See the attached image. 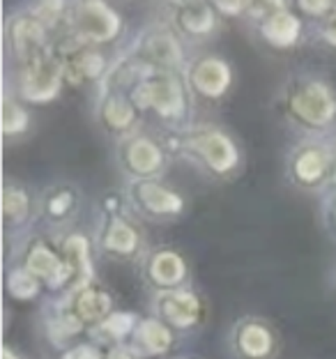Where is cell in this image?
Listing matches in <instances>:
<instances>
[{
	"label": "cell",
	"instance_id": "1",
	"mask_svg": "<svg viewBox=\"0 0 336 359\" xmlns=\"http://www.w3.org/2000/svg\"><path fill=\"white\" fill-rule=\"evenodd\" d=\"M136 109H152L163 118H175L184 109V88L175 72H150L132 93Z\"/></svg>",
	"mask_w": 336,
	"mask_h": 359
},
{
	"label": "cell",
	"instance_id": "2",
	"mask_svg": "<svg viewBox=\"0 0 336 359\" xmlns=\"http://www.w3.org/2000/svg\"><path fill=\"white\" fill-rule=\"evenodd\" d=\"M62 83V67L55 48L35 55L19 65V90L30 102H48L58 95Z\"/></svg>",
	"mask_w": 336,
	"mask_h": 359
},
{
	"label": "cell",
	"instance_id": "3",
	"mask_svg": "<svg viewBox=\"0 0 336 359\" xmlns=\"http://www.w3.org/2000/svg\"><path fill=\"white\" fill-rule=\"evenodd\" d=\"M288 109L295 120L311 129L327 127L336 116L332 90L325 83H318V81H309V83L293 88L288 97Z\"/></svg>",
	"mask_w": 336,
	"mask_h": 359
},
{
	"label": "cell",
	"instance_id": "4",
	"mask_svg": "<svg viewBox=\"0 0 336 359\" xmlns=\"http://www.w3.org/2000/svg\"><path fill=\"white\" fill-rule=\"evenodd\" d=\"M69 19L74 35L93 44L109 42L120 30V16L104 3H79Z\"/></svg>",
	"mask_w": 336,
	"mask_h": 359
},
{
	"label": "cell",
	"instance_id": "5",
	"mask_svg": "<svg viewBox=\"0 0 336 359\" xmlns=\"http://www.w3.org/2000/svg\"><path fill=\"white\" fill-rule=\"evenodd\" d=\"M187 148H189L196 157L205 161V166L215 173L224 175L228 170L237 166V150L233 141L226 134L217 132V129H199L187 136Z\"/></svg>",
	"mask_w": 336,
	"mask_h": 359
},
{
	"label": "cell",
	"instance_id": "6",
	"mask_svg": "<svg viewBox=\"0 0 336 359\" xmlns=\"http://www.w3.org/2000/svg\"><path fill=\"white\" fill-rule=\"evenodd\" d=\"M157 313L168 327H191L201 318V299L189 290H163L157 295Z\"/></svg>",
	"mask_w": 336,
	"mask_h": 359
},
{
	"label": "cell",
	"instance_id": "7",
	"mask_svg": "<svg viewBox=\"0 0 336 359\" xmlns=\"http://www.w3.org/2000/svg\"><path fill=\"white\" fill-rule=\"evenodd\" d=\"M7 39H10V46L19 65L51 48L46 42V28L37 21V16H28V14L16 16L10 23Z\"/></svg>",
	"mask_w": 336,
	"mask_h": 359
},
{
	"label": "cell",
	"instance_id": "8",
	"mask_svg": "<svg viewBox=\"0 0 336 359\" xmlns=\"http://www.w3.org/2000/svg\"><path fill=\"white\" fill-rule=\"evenodd\" d=\"M293 177L302 187L323 184L327 175L332 173V152H327L321 145H302L293 154Z\"/></svg>",
	"mask_w": 336,
	"mask_h": 359
},
{
	"label": "cell",
	"instance_id": "9",
	"mask_svg": "<svg viewBox=\"0 0 336 359\" xmlns=\"http://www.w3.org/2000/svg\"><path fill=\"white\" fill-rule=\"evenodd\" d=\"M132 198L143 212L154 217H170L182 210V198L152 180H136L132 187Z\"/></svg>",
	"mask_w": 336,
	"mask_h": 359
},
{
	"label": "cell",
	"instance_id": "10",
	"mask_svg": "<svg viewBox=\"0 0 336 359\" xmlns=\"http://www.w3.org/2000/svg\"><path fill=\"white\" fill-rule=\"evenodd\" d=\"M122 161L129 173H134L136 177L147 180L150 175L159 173L163 166V152L152 138L147 136H134L132 141L125 143L122 150Z\"/></svg>",
	"mask_w": 336,
	"mask_h": 359
},
{
	"label": "cell",
	"instance_id": "11",
	"mask_svg": "<svg viewBox=\"0 0 336 359\" xmlns=\"http://www.w3.org/2000/svg\"><path fill=\"white\" fill-rule=\"evenodd\" d=\"M189 81L196 93L203 97H221L231 86V69L224 60L208 55V58L196 60L189 69Z\"/></svg>",
	"mask_w": 336,
	"mask_h": 359
},
{
	"label": "cell",
	"instance_id": "12",
	"mask_svg": "<svg viewBox=\"0 0 336 359\" xmlns=\"http://www.w3.org/2000/svg\"><path fill=\"white\" fill-rule=\"evenodd\" d=\"M300 21L285 5H269V12L260 21V32L276 48H288L300 39Z\"/></svg>",
	"mask_w": 336,
	"mask_h": 359
},
{
	"label": "cell",
	"instance_id": "13",
	"mask_svg": "<svg viewBox=\"0 0 336 359\" xmlns=\"http://www.w3.org/2000/svg\"><path fill=\"white\" fill-rule=\"evenodd\" d=\"M26 269L35 274L39 281H46L48 288H60L62 283H72L69 269L65 265V258L55 256L44 244H35L26 256Z\"/></svg>",
	"mask_w": 336,
	"mask_h": 359
},
{
	"label": "cell",
	"instance_id": "14",
	"mask_svg": "<svg viewBox=\"0 0 336 359\" xmlns=\"http://www.w3.org/2000/svg\"><path fill=\"white\" fill-rule=\"evenodd\" d=\"M141 58L152 72H173L180 65V44L170 32H152L141 42Z\"/></svg>",
	"mask_w": 336,
	"mask_h": 359
},
{
	"label": "cell",
	"instance_id": "15",
	"mask_svg": "<svg viewBox=\"0 0 336 359\" xmlns=\"http://www.w3.org/2000/svg\"><path fill=\"white\" fill-rule=\"evenodd\" d=\"M72 313L83 325H102L111 316V297L102 288L86 285L81 290H74Z\"/></svg>",
	"mask_w": 336,
	"mask_h": 359
},
{
	"label": "cell",
	"instance_id": "16",
	"mask_svg": "<svg viewBox=\"0 0 336 359\" xmlns=\"http://www.w3.org/2000/svg\"><path fill=\"white\" fill-rule=\"evenodd\" d=\"M235 348L244 359H267L274 350V337L263 323H242L235 332Z\"/></svg>",
	"mask_w": 336,
	"mask_h": 359
},
{
	"label": "cell",
	"instance_id": "17",
	"mask_svg": "<svg viewBox=\"0 0 336 359\" xmlns=\"http://www.w3.org/2000/svg\"><path fill=\"white\" fill-rule=\"evenodd\" d=\"M147 279H150L157 288L170 290L184 281L187 276V265L175 251H157L147 260Z\"/></svg>",
	"mask_w": 336,
	"mask_h": 359
},
{
	"label": "cell",
	"instance_id": "18",
	"mask_svg": "<svg viewBox=\"0 0 336 359\" xmlns=\"http://www.w3.org/2000/svg\"><path fill=\"white\" fill-rule=\"evenodd\" d=\"M177 30L187 37H205L217 26V16L208 3H180L175 5Z\"/></svg>",
	"mask_w": 336,
	"mask_h": 359
},
{
	"label": "cell",
	"instance_id": "19",
	"mask_svg": "<svg viewBox=\"0 0 336 359\" xmlns=\"http://www.w3.org/2000/svg\"><path fill=\"white\" fill-rule=\"evenodd\" d=\"M65 265L69 269L72 285L76 290L86 288L90 276H93V263H90V251H88V240L81 235H72L62 247Z\"/></svg>",
	"mask_w": 336,
	"mask_h": 359
},
{
	"label": "cell",
	"instance_id": "20",
	"mask_svg": "<svg viewBox=\"0 0 336 359\" xmlns=\"http://www.w3.org/2000/svg\"><path fill=\"white\" fill-rule=\"evenodd\" d=\"M102 247L106 251H111V254L132 256L138 247V233L125 222V219L111 217L102 233Z\"/></svg>",
	"mask_w": 336,
	"mask_h": 359
},
{
	"label": "cell",
	"instance_id": "21",
	"mask_svg": "<svg viewBox=\"0 0 336 359\" xmlns=\"http://www.w3.org/2000/svg\"><path fill=\"white\" fill-rule=\"evenodd\" d=\"M136 104L122 95H109L102 104V120L113 132H125L136 120Z\"/></svg>",
	"mask_w": 336,
	"mask_h": 359
},
{
	"label": "cell",
	"instance_id": "22",
	"mask_svg": "<svg viewBox=\"0 0 336 359\" xmlns=\"http://www.w3.org/2000/svg\"><path fill=\"white\" fill-rule=\"evenodd\" d=\"M136 344L141 346L147 355H161L166 353L173 344V334H170L168 325L161 320H143L136 327Z\"/></svg>",
	"mask_w": 336,
	"mask_h": 359
},
{
	"label": "cell",
	"instance_id": "23",
	"mask_svg": "<svg viewBox=\"0 0 336 359\" xmlns=\"http://www.w3.org/2000/svg\"><path fill=\"white\" fill-rule=\"evenodd\" d=\"M30 212V201L23 189L7 184L3 191V215L7 224H21Z\"/></svg>",
	"mask_w": 336,
	"mask_h": 359
},
{
	"label": "cell",
	"instance_id": "24",
	"mask_svg": "<svg viewBox=\"0 0 336 359\" xmlns=\"http://www.w3.org/2000/svg\"><path fill=\"white\" fill-rule=\"evenodd\" d=\"M7 290H10V295L16 299H30L39 292V279L35 274H30L26 267L14 269V272L7 276Z\"/></svg>",
	"mask_w": 336,
	"mask_h": 359
},
{
	"label": "cell",
	"instance_id": "25",
	"mask_svg": "<svg viewBox=\"0 0 336 359\" xmlns=\"http://www.w3.org/2000/svg\"><path fill=\"white\" fill-rule=\"evenodd\" d=\"M72 208H74V194H72V189H67V187H58V189H53L44 201L46 215L51 217L53 222L67 217Z\"/></svg>",
	"mask_w": 336,
	"mask_h": 359
},
{
	"label": "cell",
	"instance_id": "26",
	"mask_svg": "<svg viewBox=\"0 0 336 359\" xmlns=\"http://www.w3.org/2000/svg\"><path fill=\"white\" fill-rule=\"evenodd\" d=\"M100 332L104 334V337H109L111 341H120V339H125L129 337V334L134 332V316H129V313H111L106 320L100 325Z\"/></svg>",
	"mask_w": 336,
	"mask_h": 359
},
{
	"label": "cell",
	"instance_id": "27",
	"mask_svg": "<svg viewBox=\"0 0 336 359\" xmlns=\"http://www.w3.org/2000/svg\"><path fill=\"white\" fill-rule=\"evenodd\" d=\"M28 127V116L19 104H14L10 97H5L3 102V129L7 136L26 132Z\"/></svg>",
	"mask_w": 336,
	"mask_h": 359
},
{
	"label": "cell",
	"instance_id": "28",
	"mask_svg": "<svg viewBox=\"0 0 336 359\" xmlns=\"http://www.w3.org/2000/svg\"><path fill=\"white\" fill-rule=\"evenodd\" d=\"M81 327H83V323H81L79 318L72 313V309H69V313H62V316H58L51 323V337H53V341L62 344V341L72 339L74 334H79Z\"/></svg>",
	"mask_w": 336,
	"mask_h": 359
},
{
	"label": "cell",
	"instance_id": "29",
	"mask_svg": "<svg viewBox=\"0 0 336 359\" xmlns=\"http://www.w3.org/2000/svg\"><path fill=\"white\" fill-rule=\"evenodd\" d=\"M297 7H300V10L309 12V14H314V16H325L327 12L336 10L334 3H300Z\"/></svg>",
	"mask_w": 336,
	"mask_h": 359
},
{
	"label": "cell",
	"instance_id": "30",
	"mask_svg": "<svg viewBox=\"0 0 336 359\" xmlns=\"http://www.w3.org/2000/svg\"><path fill=\"white\" fill-rule=\"evenodd\" d=\"M65 359H102V355H100V350H95L90 346H79L69 350V353L65 355Z\"/></svg>",
	"mask_w": 336,
	"mask_h": 359
},
{
	"label": "cell",
	"instance_id": "31",
	"mask_svg": "<svg viewBox=\"0 0 336 359\" xmlns=\"http://www.w3.org/2000/svg\"><path fill=\"white\" fill-rule=\"evenodd\" d=\"M323 37H325L327 44L336 46V12H332V16L327 19L325 28H323Z\"/></svg>",
	"mask_w": 336,
	"mask_h": 359
},
{
	"label": "cell",
	"instance_id": "32",
	"mask_svg": "<svg viewBox=\"0 0 336 359\" xmlns=\"http://www.w3.org/2000/svg\"><path fill=\"white\" fill-rule=\"evenodd\" d=\"M217 10H221V12H228V14H240V12H244L247 7H251L249 3H219V5H215Z\"/></svg>",
	"mask_w": 336,
	"mask_h": 359
},
{
	"label": "cell",
	"instance_id": "33",
	"mask_svg": "<svg viewBox=\"0 0 336 359\" xmlns=\"http://www.w3.org/2000/svg\"><path fill=\"white\" fill-rule=\"evenodd\" d=\"M106 359H136V355L125 346H116V348H111V353L106 355Z\"/></svg>",
	"mask_w": 336,
	"mask_h": 359
},
{
	"label": "cell",
	"instance_id": "34",
	"mask_svg": "<svg viewBox=\"0 0 336 359\" xmlns=\"http://www.w3.org/2000/svg\"><path fill=\"white\" fill-rule=\"evenodd\" d=\"M330 217H332V222H334V226H336V194H334L332 205H330Z\"/></svg>",
	"mask_w": 336,
	"mask_h": 359
},
{
	"label": "cell",
	"instance_id": "35",
	"mask_svg": "<svg viewBox=\"0 0 336 359\" xmlns=\"http://www.w3.org/2000/svg\"><path fill=\"white\" fill-rule=\"evenodd\" d=\"M3 359H19V357H14V355H12V350H10V348H5V350H3Z\"/></svg>",
	"mask_w": 336,
	"mask_h": 359
},
{
	"label": "cell",
	"instance_id": "36",
	"mask_svg": "<svg viewBox=\"0 0 336 359\" xmlns=\"http://www.w3.org/2000/svg\"><path fill=\"white\" fill-rule=\"evenodd\" d=\"M332 164H334V177H336V145H334V150H332Z\"/></svg>",
	"mask_w": 336,
	"mask_h": 359
}]
</instances>
